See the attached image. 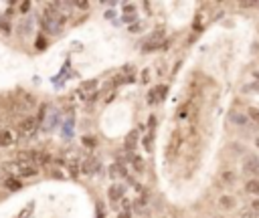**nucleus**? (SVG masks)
I'll use <instances>...</instances> for the list:
<instances>
[{
    "instance_id": "a211bd4d",
    "label": "nucleus",
    "mask_w": 259,
    "mask_h": 218,
    "mask_svg": "<svg viewBox=\"0 0 259 218\" xmlns=\"http://www.w3.org/2000/svg\"><path fill=\"white\" fill-rule=\"evenodd\" d=\"M0 145H2V131H0Z\"/></svg>"
},
{
    "instance_id": "dca6fc26",
    "label": "nucleus",
    "mask_w": 259,
    "mask_h": 218,
    "mask_svg": "<svg viewBox=\"0 0 259 218\" xmlns=\"http://www.w3.org/2000/svg\"><path fill=\"white\" fill-rule=\"evenodd\" d=\"M223 180H225V182H231V180H233V178H231V174H229V172H227V174H225V178H223Z\"/></svg>"
},
{
    "instance_id": "aec40b11",
    "label": "nucleus",
    "mask_w": 259,
    "mask_h": 218,
    "mask_svg": "<svg viewBox=\"0 0 259 218\" xmlns=\"http://www.w3.org/2000/svg\"><path fill=\"white\" fill-rule=\"evenodd\" d=\"M255 77H257V79H259V73H257V75H255Z\"/></svg>"
},
{
    "instance_id": "1a4fd4ad",
    "label": "nucleus",
    "mask_w": 259,
    "mask_h": 218,
    "mask_svg": "<svg viewBox=\"0 0 259 218\" xmlns=\"http://www.w3.org/2000/svg\"><path fill=\"white\" fill-rule=\"evenodd\" d=\"M219 204L225 206V208H235V200H233V198H227V196H223V198L219 200Z\"/></svg>"
},
{
    "instance_id": "39448f33",
    "label": "nucleus",
    "mask_w": 259,
    "mask_h": 218,
    "mask_svg": "<svg viewBox=\"0 0 259 218\" xmlns=\"http://www.w3.org/2000/svg\"><path fill=\"white\" fill-rule=\"evenodd\" d=\"M245 190L249 194H253V196H259V180H249L245 184Z\"/></svg>"
},
{
    "instance_id": "f8f14e48",
    "label": "nucleus",
    "mask_w": 259,
    "mask_h": 218,
    "mask_svg": "<svg viewBox=\"0 0 259 218\" xmlns=\"http://www.w3.org/2000/svg\"><path fill=\"white\" fill-rule=\"evenodd\" d=\"M136 135H138L136 131H132V133L128 135V147H132V145H134V140H136Z\"/></svg>"
},
{
    "instance_id": "6ab92c4d",
    "label": "nucleus",
    "mask_w": 259,
    "mask_h": 218,
    "mask_svg": "<svg viewBox=\"0 0 259 218\" xmlns=\"http://www.w3.org/2000/svg\"><path fill=\"white\" fill-rule=\"evenodd\" d=\"M255 144H257V147H259V140H257V142H255Z\"/></svg>"
},
{
    "instance_id": "9b49d317",
    "label": "nucleus",
    "mask_w": 259,
    "mask_h": 218,
    "mask_svg": "<svg viewBox=\"0 0 259 218\" xmlns=\"http://www.w3.org/2000/svg\"><path fill=\"white\" fill-rule=\"evenodd\" d=\"M0 29H2L4 32H10V25H8V22H6L4 18H0Z\"/></svg>"
},
{
    "instance_id": "4468645a",
    "label": "nucleus",
    "mask_w": 259,
    "mask_h": 218,
    "mask_svg": "<svg viewBox=\"0 0 259 218\" xmlns=\"http://www.w3.org/2000/svg\"><path fill=\"white\" fill-rule=\"evenodd\" d=\"M22 176H35V170H32V168H25V170H22Z\"/></svg>"
},
{
    "instance_id": "0eeeda50",
    "label": "nucleus",
    "mask_w": 259,
    "mask_h": 218,
    "mask_svg": "<svg viewBox=\"0 0 259 218\" xmlns=\"http://www.w3.org/2000/svg\"><path fill=\"white\" fill-rule=\"evenodd\" d=\"M35 125H37V121L35 119H25V121H22L20 123V131H32V130H35Z\"/></svg>"
},
{
    "instance_id": "f3484780",
    "label": "nucleus",
    "mask_w": 259,
    "mask_h": 218,
    "mask_svg": "<svg viewBox=\"0 0 259 218\" xmlns=\"http://www.w3.org/2000/svg\"><path fill=\"white\" fill-rule=\"evenodd\" d=\"M120 218H130V214H128V212H123V214H120Z\"/></svg>"
},
{
    "instance_id": "9d476101",
    "label": "nucleus",
    "mask_w": 259,
    "mask_h": 218,
    "mask_svg": "<svg viewBox=\"0 0 259 218\" xmlns=\"http://www.w3.org/2000/svg\"><path fill=\"white\" fill-rule=\"evenodd\" d=\"M241 218H259V210L249 208V210H245V212L241 214Z\"/></svg>"
},
{
    "instance_id": "f257e3e1",
    "label": "nucleus",
    "mask_w": 259,
    "mask_h": 218,
    "mask_svg": "<svg viewBox=\"0 0 259 218\" xmlns=\"http://www.w3.org/2000/svg\"><path fill=\"white\" fill-rule=\"evenodd\" d=\"M63 22H65V15L59 10V4H49L47 10H45L43 18H41L43 29L49 34H57L63 29Z\"/></svg>"
},
{
    "instance_id": "412c9836",
    "label": "nucleus",
    "mask_w": 259,
    "mask_h": 218,
    "mask_svg": "<svg viewBox=\"0 0 259 218\" xmlns=\"http://www.w3.org/2000/svg\"><path fill=\"white\" fill-rule=\"evenodd\" d=\"M257 4H259V2H257Z\"/></svg>"
},
{
    "instance_id": "20e7f679",
    "label": "nucleus",
    "mask_w": 259,
    "mask_h": 218,
    "mask_svg": "<svg viewBox=\"0 0 259 218\" xmlns=\"http://www.w3.org/2000/svg\"><path fill=\"white\" fill-rule=\"evenodd\" d=\"M197 107H198L197 99H190V101H186L184 105L180 107V113H178V117H188V116H193V113L197 111Z\"/></svg>"
},
{
    "instance_id": "f03ea898",
    "label": "nucleus",
    "mask_w": 259,
    "mask_h": 218,
    "mask_svg": "<svg viewBox=\"0 0 259 218\" xmlns=\"http://www.w3.org/2000/svg\"><path fill=\"white\" fill-rule=\"evenodd\" d=\"M183 145H184V131H183V128H176L170 133V137H168V144H166V150H164V156H166L168 162H174L178 158Z\"/></svg>"
},
{
    "instance_id": "ddd939ff",
    "label": "nucleus",
    "mask_w": 259,
    "mask_h": 218,
    "mask_svg": "<svg viewBox=\"0 0 259 218\" xmlns=\"http://www.w3.org/2000/svg\"><path fill=\"white\" fill-rule=\"evenodd\" d=\"M83 144L89 145V147H93L95 145V140H93V137H83Z\"/></svg>"
},
{
    "instance_id": "2eb2a0df",
    "label": "nucleus",
    "mask_w": 259,
    "mask_h": 218,
    "mask_svg": "<svg viewBox=\"0 0 259 218\" xmlns=\"http://www.w3.org/2000/svg\"><path fill=\"white\" fill-rule=\"evenodd\" d=\"M75 6H79V8H87L89 4H87V2H75Z\"/></svg>"
},
{
    "instance_id": "7ed1b4c3",
    "label": "nucleus",
    "mask_w": 259,
    "mask_h": 218,
    "mask_svg": "<svg viewBox=\"0 0 259 218\" xmlns=\"http://www.w3.org/2000/svg\"><path fill=\"white\" fill-rule=\"evenodd\" d=\"M243 172L247 176H255L253 180H259V158H255V156L247 158L243 164Z\"/></svg>"
},
{
    "instance_id": "6e6552de",
    "label": "nucleus",
    "mask_w": 259,
    "mask_h": 218,
    "mask_svg": "<svg viewBox=\"0 0 259 218\" xmlns=\"http://www.w3.org/2000/svg\"><path fill=\"white\" fill-rule=\"evenodd\" d=\"M247 116H249V119L257 125V128H259V109H255V107H251L249 111H247Z\"/></svg>"
},
{
    "instance_id": "423d86ee",
    "label": "nucleus",
    "mask_w": 259,
    "mask_h": 218,
    "mask_svg": "<svg viewBox=\"0 0 259 218\" xmlns=\"http://www.w3.org/2000/svg\"><path fill=\"white\" fill-rule=\"evenodd\" d=\"M122 196H123V190H122V186H111V188H109V200H111V202L120 200Z\"/></svg>"
}]
</instances>
